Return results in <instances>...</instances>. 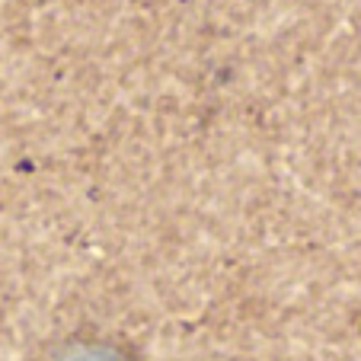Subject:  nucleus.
Masks as SVG:
<instances>
[{"label": "nucleus", "instance_id": "f257e3e1", "mask_svg": "<svg viewBox=\"0 0 361 361\" xmlns=\"http://www.w3.org/2000/svg\"><path fill=\"white\" fill-rule=\"evenodd\" d=\"M71 361H122V358H112V355H102V352H83V355H74Z\"/></svg>", "mask_w": 361, "mask_h": 361}]
</instances>
